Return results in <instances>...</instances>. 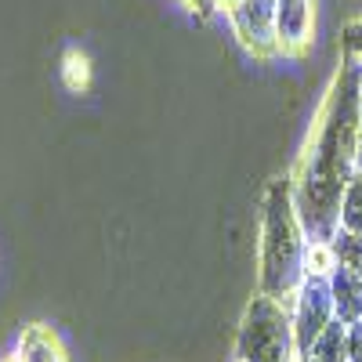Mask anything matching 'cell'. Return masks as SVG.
<instances>
[{
  "instance_id": "obj_16",
  "label": "cell",
  "mask_w": 362,
  "mask_h": 362,
  "mask_svg": "<svg viewBox=\"0 0 362 362\" xmlns=\"http://www.w3.org/2000/svg\"><path fill=\"white\" fill-rule=\"evenodd\" d=\"M355 174H362V127H358V138H355Z\"/></svg>"
},
{
  "instance_id": "obj_7",
  "label": "cell",
  "mask_w": 362,
  "mask_h": 362,
  "mask_svg": "<svg viewBox=\"0 0 362 362\" xmlns=\"http://www.w3.org/2000/svg\"><path fill=\"white\" fill-rule=\"evenodd\" d=\"M329 293H334V315L344 326L362 322V276L348 268H334L329 272Z\"/></svg>"
},
{
  "instance_id": "obj_15",
  "label": "cell",
  "mask_w": 362,
  "mask_h": 362,
  "mask_svg": "<svg viewBox=\"0 0 362 362\" xmlns=\"http://www.w3.org/2000/svg\"><path fill=\"white\" fill-rule=\"evenodd\" d=\"M185 4H189V8H196L199 15H210V11H214V8H218V4H214V0H185Z\"/></svg>"
},
{
  "instance_id": "obj_13",
  "label": "cell",
  "mask_w": 362,
  "mask_h": 362,
  "mask_svg": "<svg viewBox=\"0 0 362 362\" xmlns=\"http://www.w3.org/2000/svg\"><path fill=\"white\" fill-rule=\"evenodd\" d=\"M341 44H344V54H351V58H358V62H362V15L351 18L341 29Z\"/></svg>"
},
{
  "instance_id": "obj_1",
  "label": "cell",
  "mask_w": 362,
  "mask_h": 362,
  "mask_svg": "<svg viewBox=\"0 0 362 362\" xmlns=\"http://www.w3.org/2000/svg\"><path fill=\"white\" fill-rule=\"evenodd\" d=\"M358 80L362 62L344 54V66L319 109L308 148L293 170V203L308 243H329L341 228V196L355 174V138L362 127Z\"/></svg>"
},
{
  "instance_id": "obj_2",
  "label": "cell",
  "mask_w": 362,
  "mask_h": 362,
  "mask_svg": "<svg viewBox=\"0 0 362 362\" xmlns=\"http://www.w3.org/2000/svg\"><path fill=\"white\" fill-rule=\"evenodd\" d=\"M308 276V235L297 218L293 174L268 181L261 199V243H257V290L290 308L297 286Z\"/></svg>"
},
{
  "instance_id": "obj_12",
  "label": "cell",
  "mask_w": 362,
  "mask_h": 362,
  "mask_svg": "<svg viewBox=\"0 0 362 362\" xmlns=\"http://www.w3.org/2000/svg\"><path fill=\"white\" fill-rule=\"evenodd\" d=\"M62 76H66V87L69 90H87L90 83V66L80 51H69L66 54V66H62Z\"/></svg>"
},
{
  "instance_id": "obj_3",
  "label": "cell",
  "mask_w": 362,
  "mask_h": 362,
  "mask_svg": "<svg viewBox=\"0 0 362 362\" xmlns=\"http://www.w3.org/2000/svg\"><path fill=\"white\" fill-rule=\"evenodd\" d=\"M297 337H293V319L283 300L254 293L239 319V337H235V362H297Z\"/></svg>"
},
{
  "instance_id": "obj_14",
  "label": "cell",
  "mask_w": 362,
  "mask_h": 362,
  "mask_svg": "<svg viewBox=\"0 0 362 362\" xmlns=\"http://www.w3.org/2000/svg\"><path fill=\"white\" fill-rule=\"evenodd\" d=\"M348 362H362V322L348 326Z\"/></svg>"
},
{
  "instance_id": "obj_6",
  "label": "cell",
  "mask_w": 362,
  "mask_h": 362,
  "mask_svg": "<svg viewBox=\"0 0 362 362\" xmlns=\"http://www.w3.org/2000/svg\"><path fill=\"white\" fill-rule=\"evenodd\" d=\"M312 29H315L312 0H279L276 4L279 54H305L312 47Z\"/></svg>"
},
{
  "instance_id": "obj_19",
  "label": "cell",
  "mask_w": 362,
  "mask_h": 362,
  "mask_svg": "<svg viewBox=\"0 0 362 362\" xmlns=\"http://www.w3.org/2000/svg\"><path fill=\"white\" fill-rule=\"evenodd\" d=\"M358 112H362V80H358Z\"/></svg>"
},
{
  "instance_id": "obj_5",
  "label": "cell",
  "mask_w": 362,
  "mask_h": 362,
  "mask_svg": "<svg viewBox=\"0 0 362 362\" xmlns=\"http://www.w3.org/2000/svg\"><path fill=\"white\" fill-rule=\"evenodd\" d=\"M276 4L279 0H239L228 8V22L235 29L239 44L254 58H276L279 37H276Z\"/></svg>"
},
{
  "instance_id": "obj_8",
  "label": "cell",
  "mask_w": 362,
  "mask_h": 362,
  "mask_svg": "<svg viewBox=\"0 0 362 362\" xmlns=\"http://www.w3.org/2000/svg\"><path fill=\"white\" fill-rule=\"evenodd\" d=\"M18 358L22 362H69L62 341L51 334V326H25L18 337Z\"/></svg>"
},
{
  "instance_id": "obj_9",
  "label": "cell",
  "mask_w": 362,
  "mask_h": 362,
  "mask_svg": "<svg viewBox=\"0 0 362 362\" xmlns=\"http://www.w3.org/2000/svg\"><path fill=\"white\" fill-rule=\"evenodd\" d=\"M308 355L319 358V362H348V326L334 319V322H329L322 334L315 337V344H312Z\"/></svg>"
},
{
  "instance_id": "obj_4",
  "label": "cell",
  "mask_w": 362,
  "mask_h": 362,
  "mask_svg": "<svg viewBox=\"0 0 362 362\" xmlns=\"http://www.w3.org/2000/svg\"><path fill=\"white\" fill-rule=\"evenodd\" d=\"M290 319H293V337H297V351L308 355L315 337L334 322V293H329V276L308 272L305 283L297 286L293 305H290Z\"/></svg>"
},
{
  "instance_id": "obj_10",
  "label": "cell",
  "mask_w": 362,
  "mask_h": 362,
  "mask_svg": "<svg viewBox=\"0 0 362 362\" xmlns=\"http://www.w3.org/2000/svg\"><path fill=\"white\" fill-rule=\"evenodd\" d=\"M329 250H334V261H337L341 268H348V272H355V276H362V235L337 228V235L329 239Z\"/></svg>"
},
{
  "instance_id": "obj_17",
  "label": "cell",
  "mask_w": 362,
  "mask_h": 362,
  "mask_svg": "<svg viewBox=\"0 0 362 362\" xmlns=\"http://www.w3.org/2000/svg\"><path fill=\"white\" fill-rule=\"evenodd\" d=\"M214 4H218V8H225V11H228V8H235V4H239V0H214Z\"/></svg>"
},
{
  "instance_id": "obj_20",
  "label": "cell",
  "mask_w": 362,
  "mask_h": 362,
  "mask_svg": "<svg viewBox=\"0 0 362 362\" xmlns=\"http://www.w3.org/2000/svg\"><path fill=\"white\" fill-rule=\"evenodd\" d=\"M4 362H22V358H18V351H15V355H8V358H4Z\"/></svg>"
},
{
  "instance_id": "obj_11",
  "label": "cell",
  "mask_w": 362,
  "mask_h": 362,
  "mask_svg": "<svg viewBox=\"0 0 362 362\" xmlns=\"http://www.w3.org/2000/svg\"><path fill=\"white\" fill-rule=\"evenodd\" d=\"M341 228L362 235V174H351L348 189L341 196Z\"/></svg>"
},
{
  "instance_id": "obj_18",
  "label": "cell",
  "mask_w": 362,
  "mask_h": 362,
  "mask_svg": "<svg viewBox=\"0 0 362 362\" xmlns=\"http://www.w3.org/2000/svg\"><path fill=\"white\" fill-rule=\"evenodd\" d=\"M297 362H319V358H312V355H297Z\"/></svg>"
}]
</instances>
